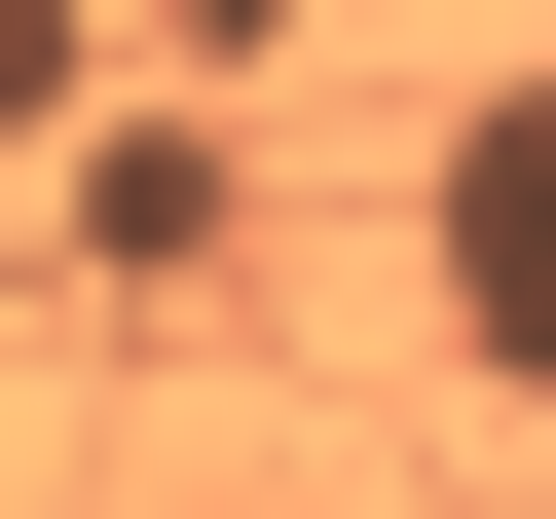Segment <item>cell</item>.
<instances>
[{
	"mask_svg": "<svg viewBox=\"0 0 556 519\" xmlns=\"http://www.w3.org/2000/svg\"><path fill=\"white\" fill-rule=\"evenodd\" d=\"M408 298H445V371H519V408H556V75H482V112H445Z\"/></svg>",
	"mask_w": 556,
	"mask_h": 519,
	"instance_id": "cell-1",
	"label": "cell"
},
{
	"mask_svg": "<svg viewBox=\"0 0 556 519\" xmlns=\"http://www.w3.org/2000/svg\"><path fill=\"white\" fill-rule=\"evenodd\" d=\"M186 260H223V149L112 112V149H75V298H186Z\"/></svg>",
	"mask_w": 556,
	"mask_h": 519,
	"instance_id": "cell-2",
	"label": "cell"
}]
</instances>
